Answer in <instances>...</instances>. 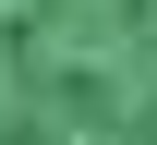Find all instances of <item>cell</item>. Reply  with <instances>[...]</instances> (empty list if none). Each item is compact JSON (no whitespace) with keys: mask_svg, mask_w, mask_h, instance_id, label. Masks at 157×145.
<instances>
[{"mask_svg":"<svg viewBox=\"0 0 157 145\" xmlns=\"http://www.w3.org/2000/svg\"><path fill=\"white\" fill-rule=\"evenodd\" d=\"M0 145H157V0H0Z\"/></svg>","mask_w":157,"mask_h":145,"instance_id":"cell-1","label":"cell"}]
</instances>
